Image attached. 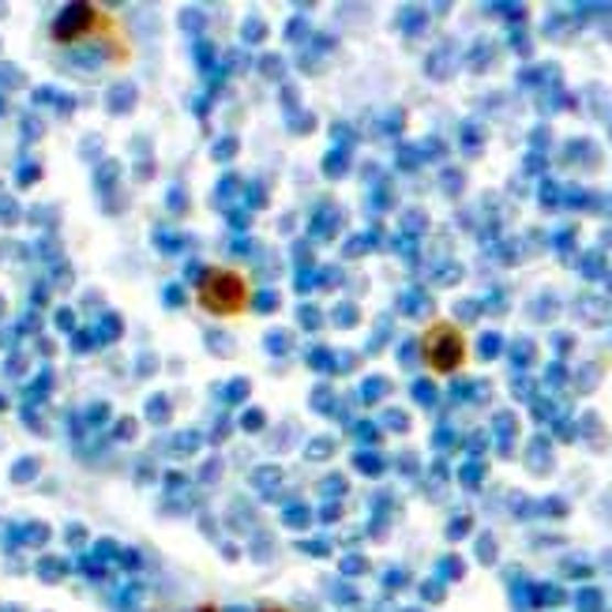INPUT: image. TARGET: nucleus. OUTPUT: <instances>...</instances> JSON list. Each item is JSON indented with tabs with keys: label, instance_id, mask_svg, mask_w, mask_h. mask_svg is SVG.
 <instances>
[{
	"label": "nucleus",
	"instance_id": "obj_1",
	"mask_svg": "<svg viewBox=\"0 0 612 612\" xmlns=\"http://www.w3.org/2000/svg\"><path fill=\"white\" fill-rule=\"evenodd\" d=\"M196 300L204 313L233 319V316L249 313L252 286H249V278L233 267H207L204 278H199V286H196Z\"/></svg>",
	"mask_w": 612,
	"mask_h": 612
},
{
	"label": "nucleus",
	"instance_id": "obj_2",
	"mask_svg": "<svg viewBox=\"0 0 612 612\" xmlns=\"http://www.w3.org/2000/svg\"><path fill=\"white\" fill-rule=\"evenodd\" d=\"M422 358L436 376H451L466 364V338L455 324H433L422 335Z\"/></svg>",
	"mask_w": 612,
	"mask_h": 612
},
{
	"label": "nucleus",
	"instance_id": "obj_3",
	"mask_svg": "<svg viewBox=\"0 0 612 612\" xmlns=\"http://www.w3.org/2000/svg\"><path fill=\"white\" fill-rule=\"evenodd\" d=\"M102 31H113V15H106L98 4H68L57 15V23H53V42L79 45V42H90Z\"/></svg>",
	"mask_w": 612,
	"mask_h": 612
},
{
	"label": "nucleus",
	"instance_id": "obj_4",
	"mask_svg": "<svg viewBox=\"0 0 612 612\" xmlns=\"http://www.w3.org/2000/svg\"><path fill=\"white\" fill-rule=\"evenodd\" d=\"M260 612H294V609H282V605H263Z\"/></svg>",
	"mask_w": 612,
	"mask_h": 612
}]
</instances>
